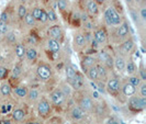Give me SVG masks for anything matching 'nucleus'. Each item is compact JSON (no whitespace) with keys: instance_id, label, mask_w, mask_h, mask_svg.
I'll use <instances>...</instances> for the list:
<instances>
[{"instance_id":"nucleus-1","label":"nucleus","mask_w":146,"mask_h":124,"mask_svg":"<svg viewBox=\"0 0 146 124\" xmlns=\"http://www.w3.org/2000/svg\"><path fill=\"white\" fill-rule=\"evenodd\" d=\"M104 20L109 27H117L121 24L122 18L113 7H108L104 11Z\"/></svg>"},{"instance_id":"nucleus-2","label":"nucleus","mask_w":146,"mask_h":124,"mask_svg":"<svg viewBox=\"0 0 146 124\" xmlns=\"http://www.w3.org/2000/svg\"><path fill=\"white\" fill-rule=\"evenodd\" d=\"M146 107V98L142 97H131L129 100V108L134 112H139Z\"/></svg>"},{"instance_id":"nucleus-3","label":"nucleus","mask_w":146,"mask_h":124,"mask_svg":"<svg viewBox=\"0 0 146 124\" xmlns=\"http://www.w3.org/2000/svg\"><path fill=\"white\" fill-rule=\"evenodd\" d=\"M106 90L109 92L110 95L117 97L121 90V85H120V81L117 78H109L107 81V85H106Z\"/></svg>"},{"instance_id":"nucleus-4","label":"nucleus","mask_w":146,"mask_h":124,"mask_svg":"<svg viewBox=\"0 0 146 124\" xmlns=\"http://www.w3.org/2000/svg\"><path fill=\"white\" fill-rule=\"evenodd\" d=\"M97 62L101 63L104 67H107V69H112L113 68V58L106 51H101L100 53H98Z\"/></svg>"},{"instance_id":"nucleus-5","label":"nucleus","mask_w":146,"mask_h":124,"mask_svg":"<svg viewBox=\"0 0 146 124\" xmlns=\"http://www.w3.org/2000/svg\"><path fill=\"white\" fill-rule=\"evenodd\" d=\"M36 74L38 78L46 81L52 77V68L46 64H40L36 68Z\"/></svg>"},{"instance_id":"nucleus-6","label":"nucleus","mask_w":146,"mask_h":124,"mask_svg":"<svg viewBox=\"0 0 146 124\" xmlns=\"http://www.w3.org/2000/svg\"><path fill=\"white\" fill-rule=\"evenodd\" d=\"M52 111V108H51V104L50 102L46 100V99H41L38 103H37V112H38V114H40V117H46L50 115V113H51Z\"/></svg>"},{"instance_id":"nucleus-7","label":"nucleus","mask_w":146,"mask_h":124,"mask_svg":"<svg viewBox=\"0 0 146 124\" xmlns=\"http://www.w3.org/2000/svg\"><path fill=\"white\" fill-rule=\"evenodd\" d=\"M65 95L60 91V89H55L50 93V99L53 104L55 105H60L62 103L65 101Z\"/></svg>"},{"instance_id":"nucleus-8","label":"nucleus","mask_w":146,"mask_h":124,"mask_svg":"<svg viewBox=\"0 0 146 124\" xmlns=\"http://www.w3.org/2000/svg\"><path fill=\"white\" fill-rule=\"evenodd\" d=\"M130 34V25L126 21H122L121 24L117 27V36L119 38H126Z\"/></svg>"},{"instance_id":"nucleus-9","label":"nucleus","mask_w":146,"mask_h":124,"mask_svg":"<svg viewBox=\"0 0 146 124\" xmlns=\"http://www.w3.org/2000/svg\"><path fill=\"white\" fill-rule=\"evenodd\" d=\"M94 38L98 42V44L107 43V41H108V33H107L106 29L99 28V29L96 30L95 33H94Z\"/></svg>"},{"instance_id":"nucleus-10","label":"nucleus","mask_w":146,"mask_h":124,"mask_svg":"<svg viewBox=\"0 0 146 124\" xmlns=\"http://www.w3.org/2000/svg\"><path fill=\"white\" fill-rule=\"evenodd\" d=\"M69 82V85L72 86V88H74L75 90H79L81 88L84 87V85H85V79H84V77H82V75L79 73H76L75 75V77H74L72 80L68 81Z\"/></svg>"},{"instance_id":"nucleus-11","label":"nucleus","mask_w":146,"mask_h":124,"mask_svg":"<svg viewBox=\"0 0 146 124\" xmlns=\"http://www.w3.org/2000/svg\"><path fill=\"white\" fill-rule=\"evenodd\" d=\"M47 34L50 35L51 38H54V40L59 41V40L63 37V30H62V28H60L59 25L55 24V25H53V27H51V28L48 29Z\"/></svg>"},{"instance_id":"nucleus-12","label":"nucleus","mask_w":146,"mask_h":124,"mask_svg":"<svg viewBox=\"0 0 146 124\" xmlns=\"http://www.w3.org/2000/svg\"><path fill=\"white\" fill-rule=\"evenodd\" d=\"M94 105H95V104H94V102H92L91 98L86 97V95L82 97V98L80 99V101H79V107H80L85 112H90V111H92Z\"/></svg>"},{"instance_id":"nucleus-13","label":"nucleus","mask_w":146,"mask_h":124,"mask_svg":"<svg viewBox=\"0 0 146 124\" xmlns=\"http://www.w3.org/2000/svg\"><path fill=\"white\" fill-rule=\"evenodd\" d=\"M97 63V58H95L94 56H90V55H86L84 58L81 59V67L84 69V72L86 73L90 67L96 65Z\"/></svg>"},{"instance_id":"nucleus-14","label":"nucleus","mask_w":146,"mask_h":124,"mask_svg":"<svg viewBox=\"0 0 146 124\" xmlns=\"http://www.w3.org/2000/svg\"><path fill=\"white\" fill-rule=\"evenodd\" d=\"M134 47H135L134 41L132 38H127L121 44V52H122V54H131Z\"/></svg>"},{"instance_id":"nucleus-15","label":"nucleus","mask_w":146,"mask_h":124,"mask_svg":"<svg viewBox=\"0 0 146 124\" xmlns=\"http://www.w3.org/2000/svg\"><path fill=\"white\" fill-rule=\"evenodd\" d=\"M125 59L122 55H117L115 58H113V66L115 67L117 72H124L125 69Z\"/></svg>"},{"instance_id":"nucleus-16","label":"nucleus","mask_w":146,"mask_h":124,"mask_svg":"<svg viewBox=\"0 0 146 124\" xmlns=\"http://www.w3.org/2000/svg\"><path fill=\"white\" fill-rule=\"evenodd\" d=\"M121 91H122V93L125 97H132V95L136 92V88L127 81V82H125L124 85L121 87Z\"/></svg>"},{"instance_id":"nucleus-17","label":"nucleus","mask_w":146,"mask_h":124,"mask_svg":"<svg viewBox=\"0 0 146 124\" xmlns=\"http://www.w3.org/2000/svg\"><path fill=\"white\" fill-rule=\"evenodd\" d=\"M47 47H48V50L52 53L56 54V53H58L60 51V43H59V41H57V40L48 38V41H47Z\"/></svg>"},{"instance_id":"nucleus-18","label":"nucleus","mask_w":146,"mask_h":124,"mask_svg":"<svg viewBox=\"0 0 146 124\" xmlns=\"http://www.w3.org/2000/svg\"><path fill=\"white\" fill-rule=\"evenodd\" d=\"M87 11L90 15H97L99 13V6L95 0H89L87 2Z\"/></svg>"},{"instance_id":"nucleus-19","label":"nucleus","mask_w":146,"mask_h":124,"mask_svg":"<svg viewBox=\"0 0 146 124\" xmlns=\"http://www.w3.org/2000/svg\"><path fill=\"white\" fill-rule=\"evenodd\" d=\"M70 114H72V117H73L74 120H81V119L85 117L86 112L78 105V107H74L72 112H70Z\"/></svg>"},{"instance_id":"nucleus-20","label":"nucleus","mask_w":146,"mask_h":124,"mask_svg":"<svg viewBox=\"0 0 146 124\" xmlns=\"http://www.w3.org/2000/svg\"><path fill=\"white\" fill-rule=\"evenodd\" d=\"M86 43H87V41H86V36L84 34H81V33L75 34V36H74V44H75V46L81 48V47H84L86 45Z\"/></svg>"},{"instance_id":"nucleus-21","label":"nucleus","mask_w":146,"mask_h":124,"mask_svg":"<svg viewBox=\"0 0 146 124\" xmlns=\"http://www.w3.org/2000/svg\"><path fill=\"white\" fill-rule=\"evenodd\" d=\"M96 68H97V72H98V79H100V80L108 79V69H107V67H104L102 64H99V65H96Z\"/></svg>"},{"instance_id":"nucleus-22","label":"nucleus","mask_w":146,"mask_h":124,"mask_svg":"<svg viewBox=\"0 0 146 124\" xmlns=\"http://www.w3.org/2000/svg\"><path fill=\"white\" fill-rule=\"evenodd\" d=\"M77 73V68L75 67L74 65L72 64H68V65L66 66L65 68V74H66V78H67V80H72L74 77H75V75Z\"/></svg>"},{"instance_id":"nucleus-23","label":"nucleus","mask_w":146,"mask_h":124,"mask_svg":"<svg viewBox=\"0 0 146 124\" xmlns=\"http://www.w3.org/2000/svg\"><path fill=\"white\" fill-rule=\"evenodd\" d=\"M25 51H27V48H25L24 44L17 43V45H15V52L18 58L22 59L23 57H25Z\"/></svg>"},{"instance_id":"nucleus-24","label":"nucleus","mask_w":146,"mask_h":124,"mask_svg":"<svg viewBox=\"0 0 146 124\" xmlns=\"http://www.w3.org/2000/svg\"><path fill=\"white\" fill-rule=\"evenodd\" d=\"M124 70L126 72L127 75L132 76V75H134V74L136 73L137 67H136V65H135V63H134L132 59H130L127 63H125V69Z\"/></svg>"},{"instance_id":"nucleus-25","label":"nucleus","mask_w":146,"mask_h":124,"mask_svg":"<svg viewBox=\"0 0 146 124\" xmlns=\"http://www.w3.org/2000/svg\"><path fill=\"white\" fill-rule=\"evenodd\" d=\"M86 75H87L88 79L90 81H98V72H97L96 65L90 67L87 72H86Z\"/></svg>"},{"instance_id":"nucleus-26","label":"nucleus","mask_w":146,"mask_h":124,"mask_svg":"<svg viewBox=\"0 0 146 124\" xmlns=\"http://www.w3.org/2000/svg\"><path fill=\"white\" fill-rule=\"evenodd\" d=\"M25 57L29 62H35L37 58V52L35 48L30 47L25 51Z\"/></svg>"},{"instance_id":"nucleus-27","label":"nucleus","mask_w":146,"mask_h":124,"mask_svg":"<svg viewBox=\"0 0 146 124\" xmlns=\"http://www.w3.org/2000/svg\"><path fill=\"white\" fill-rule=\"evenodd\" d=\"M25 117V111L22 109H15L12 112V119L17 121V122H20Z\"/></svg>"},{"instance_id":"nucleus-28","label":"nucleus","mask_w":146,"mask_h":124,"mask_svg":"<svg viewBox=\"0 0 146 124\" xmlns=\"http://www.w3.org/2000/svg\"><path fill=\"white\" fill-rule=\"evenodd\" d=\"M28 99H29L30 101H36L38 100V98H40V91L35 89V88H32L31 90H28Z\"/></svg>"},{"instance_id":"nucleus-29","label":"nucleus","mask_w":146,"mask_h":124,"mask_svg":"<svg viewBox=\"0 0 146 124\" xmlns=\"http://www.w3.org/2000/svg\"><path fill=\"white\" fill-rule=\"evenodd\" d=\"M15 93L19 98H25L28 95V88L24 87V86H19V87H15Z\"/></svg>"},{"instance_id":"nucleus-30","label":"nucleus","mask_w":146,"mask_h":124,"mask_svg":"<svg viewBox=\"0 0 146 124\" xmlns=\"http://www.w3.org/2000/svg\"><path fill=\"white\" fill-rule=\"evenodd\" d=\"M0 92L3 97H9L11 95V87L8 84H2L0 86Z\"/></svg>"},{"instance_id":"nucleus-31","label":"nucleus","mask_w":146,"mask_h":124,"mask_svg":"<svg viewBox=\"0 0 146 124\" xmlns=\"http://www.w3.org/2000/svg\"><path fill=\"white\" fill-rule=\"evenodd\" d=\"M129 82L133 85L134 87H139V85H141V82H142V79L139 78V76H135V75H132L131 77L129 78Z\"/></svg>"},{"instance_id":"nucleus-32","label":"nucleus","mask_w":146,"mask_h":124,"mask_svg":"<svg viewBox=\"0 0 146 124\" xmlns=\"http://www.w3.org/2000/svg\"><path fill=\"white\" fill-rule=\"evenodd\" d=\"M27 13H28V9H27V7H25L24 5L19 6V8H18V17H19V19L23 20L24 17L27 15Z\"/></svg>"},{"instance_id":"nucleus-33","label":"nucleus","mask_w":146,"mask_h":124,"mask_svg":"<svg viewBox=\"0 0 146 124\" xmlns=\"http://www.w3.org/2000/svg\"><path fill=\"white\" fill-rule=\"evenodd\" d=\"M60 89V91L64 93V95H72V87L69 86V85H67V84H63L62 85V87L59 88Z\"/></svg>"},{"instance_id":"nucleus-34","label":"nucleus","mask_w":146,"mask_h":124,"mask_svg":"<svg viewBox=\"0 0 146 124\" xmlns=\"http://www.w3.org/2000/svg\"><path fill=\"white\" fill-rule=\"evenodd\" d=\"M42 8L40 7H35L33 10H32V12H31V15H32V17L36 20V21H38L40 20V17H41V13H42Z\"/></svg>"},{"instance_id":"nucleus-35","label":"nucleus","mask_w":146,"mask_h":124,"mask_svg":"<svg viewBox=\"0 0 146 124\" xmlns=\"http://www.w3.org/2000/svg\"><path fill=\"white\" fill-rule=\"evenodd\" d=\"M9 32V25L7 22L0 21V34L1 35H6Z\"/></svg>"},{"instance_id":"nucleus-36","label":"nucleus","mask_w":146,"mask_h":124,"mask_svg":"<svg viewBox=\"0 0 146 124\" xmlns=\"http://www.w3.org/2000/svg\"><path fill=\"white\" fill-rule=\"evenodd\" d=\"M24 21H25V23L29 25V27H33L34 24H35V19L32 17V15L31 13H27V15L24 17Z\"/></svg>"},{"instance_id":"nucleus-37","label":"nucleus","mask_w":146,"mask_h":124,"mask_svg":"<svg viewBox=\"0 0 146 124\" xmlns=\"http://www.w3.org/2000/svg\"><path fill=\"white\" fill-rule=\"evenodd\" d=\"M12 74H13V77H15V78L20 77V75L22 74V66H21V64H17V65H15L13 69H12Z\"/></svg>"},{"instance_id":"nucleus-38","label":"nucleus","mask_w":146,"mask_h":124,"mask_svg":"<svg viewBox=\"0 0 146 124\" xmlns=\"http://www.w3.org/2000/svg\"><path fill=\"white\" fill-rule=\"evenodd\" d=\"M47 21L50 22H56L57 21V15H56V12L51 9L48 12H47Z\"/></svg>"},{"instance_id":"nucleus-39","label":"nucleus","mask_w":146,"mask_h":124,"mask_svg":"<svg viewBox=\"0 0 146 124\" xmlns=\"http://www.w3.org/2000/svg\"><path fill=\"white\" fill-rule=\"evenodd\" d=\"M8 74H9V70L7 67L0 66V80H5L8 77Z\"/></svg>"},{"instance_id":"nucleus-40","label":"nucleus","mask_w":146,"mask_h":124,"mask_svg":"<svg viewBox=\"0 0 146 124\" xmlns=\"http://www.w3.org/2000/svg\"><path fill=\"white\" fill-rule=\"evenodd\" d=\"M57 7L60 11H65L68 7V1L67 0H57Z\"/></svg>"},{"instance_id":"nucleus-41","label":"nucleus","mask_w":146,"mask_h":124,"mask_svg":"<svg viewBox=\"0 0 146 124\" xmlns=\"http://www.w3.org/2000/svg\"><path fill=\"white\" fill-rule=\"evenodd\" d=\"M7 41L9 42L10 44H15V41H17V36H15V33L13 32H8L7 34Z\"/></svg>"},{"instance_id":"nucleus-42","label":"nucleus","mask_w":146,"mask_h":124,"mask_svg":"<svg viewBox=\"0 0 146 124\" xmlns=\"http://www.w3.org/2000/svg\"><path fill=\"white\" fill-rule=\"evenodd\" d=\"M139 87V95L142 98H146V84L145 82H141Z\"/></svg>"},{"instance_id":"nucleus-43","label":"nucleus","mask_w":146,"mask_h":124,"mask_svg":"<svg viewBox=\"0 0 146 124\" xmlns=\"http://www.w3.org/2000/svg\"><path fill=\"white\" fill-rule=\"evenodd\" d=\"M139 78L142 79V81L146 80V73H145V68L143 63H141V67H139Z\"/></svg>"},{"instance_id":"nucleus-44","label":"nucleus","mask_w":146,"mask_h":124,"mask_svg":"<svg viewBox=\"0 0 146 124\" xmlns=\"http://www.w3.org/2000/svg\"><path fill=\"white\" fill-rule=\"evenodd\" d=\"M38 21L41 23H46L47 22V12L45 10H42V13H41V17H40V20Z\"/></svg>"},{"instance_id":"nucleus-45","label":"nucleus","mask_w":146,"mask_h":124,"mask_svg":"<svg viewBox=\"0 0 146 124\" xmlns=\"http://www.w3.org/2000/svg\"><path fill=\"white\" fill-rule=\"evenodd\" d=\"M139 15H141V19L143 21H146V8L142 7L139 9Z\"/></svg>"},{"instance_id":"nucleus-46","label":"nucleus","mask_w":146,"mask_h":124,"mask_svg":"<svg viewBox=\"0 0 146 124\" xmlns=\"http://www.w3.org/2000/svg\"><path fill=\"white\" fill-rule=\"evenodd\" d=\"M8 20H9V18H8V13L6 11H3L1 15H0V21H3V22H7L8 23Z\"/></svg>"},{"instance_id":"nucleus-47","label":"nucleus","mask_w":146,"mask_h":124,"mask_svg":"<svg viewBox=\"0 0 146 124\" xmlns=\"http://www.w3.org/2000/svg\"><path fill=\"white\" fill-rule=\"evenodd\" d=\"M0 124H11V122H10L9 120H2V121L0 122Z\"/></svg>"},{"instance_id":"nucleus-48","label":"nucleus","mask_w":146,"mask_h":124,"mask_svg":"<svg viewBox=\"0 0 146 124\" xmlns=\"http://www.w3.org/2000/svg\"><path fill=\"white\" fill-rule=\"evenodd\" d=\"M109 124H119V123H117V121H114V120H110Z\"/></svg>"},{"instance_id":"nucleus-49","label":"nucleus","mask_w":146,"mask_h":124,"mask_svg":"<svg viewBox=\"0 0 146 124\" xmlns=\"http://www.w3.org/2000/svg\"><path fill=\"white\" fill-rule=\"evenodd\" d=\"M95 1L97 2V3H103L106 0H95Z\"/></svg>"},{"instance_id":"nucleus-50","label":"nucleus","mask_w":146,"mask_h":124,"mask_svg":"<svg viewBox=\"0 0 146 124\" xmlns=\"http://www.w3.org/2000/svg\"><path fill=\"white\" fill-rule=\"evenodd\" d=\"M27 124H42V123H40V122H29V123Z\"/></svg>"},{"instance_id":"nucleus-51","label":"nucleus","mask_w":146,"mask_h":124,"mask_svg":"<svg viewBox=\"0 0 146 124\" xmlns=\"http://www.w3.org/2000/svg\"><path fill=\"white\" fill-rule=\"evenodd\" d=\"M125 1H126L127 3H131V2H132V1H133V0H125Z\"/></svg>"},{"instance_id":"nucleus-52","label":"nucleus","mask_w":146,"mask_h":124,"mask_svg":"<svg viewBox=\"0 0 146 124\" xmlns=\"http://www.w3.org/2000/svg\"><path fill=\"white\" fill-rule=\"evenodd\" d=\"M20 1H21V2H23V3H24V2H27L28 0H20Z\"/></svg>"}]
</instances>
